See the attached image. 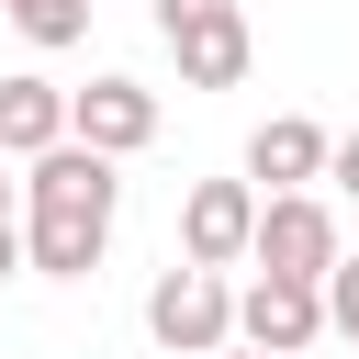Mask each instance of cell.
I'll return each instance as SVG.
<instances>
[{"instance_id": "obj_15", "label": "cell", "mask_w": 359, "mask_h": 359, "mask_svg": "<svg viewBox=\"0 0 359 359\" xmlns=\"http://www.w3.org/2000/svg\"><path fill=\"white\" fill-rule=\"evenodd\" d=\"M0 168H11V146H0ZM0 213H11V180H0Z\"/></svg>"}, {"instance_id": "obj_7", "label": "cell", "mask_w": 359, "mask_h": 359, "mask_svg": "<svg viewBox=\"0 0 359 359\" xmlns=\"http://www.w3.org/2000/svg\"><path fill=\"white\" fill-rule=\"evenodd\" d=\"M168 56H180V90H236L247 79V11H191V22H168Z\"/></svg>"}, {"instance_id": "obj_4", "label": "cell", "mask_w": 359, "mask_h": 359, "mask_svg": "<svg viewBox=\"0 0 359 359\" xmlns=\"http://www.w3.org/2000/svg\"><path fill=\"white\" fill-rule=\"evenodd\" d=\"M236 337L269 348V359H303V348L325 337V280H280V269H258V280L236 292Z\"/></svg>"}, {"instance_id": "obj_2", "label": "cell", "mask_w": 359, "mask_h": 359, "mask_svg": "<svg viewBox=\"0 0 359 359\" xmlns=\"http://www.w3.org/2000/svg\"><path fill=\"white\" fill-rule=\"evenodd\" d=\"M146 337L168 348V359H213L224 337H236V292H224V269H202V258H180L157 292H146Z\"/></svg>"}, {"instance_id": "obj_16", "label": "cell", "mask_w": 359, "mask_h": 359, "mask_svg": "<svg viewBox=\"0 0 359 359\" xmlns=\"http://www.w3.org/2000/svg\"><path fill=\"white\" fill-rule=\"evenodd\" d=\"M213 359H269V348H213Z\"/></svg>"}, {"instance_id": "obj_3", "label": "cell", "mask_w": 359, "mask_h": 359, "mask_svg": "<svg viewBox=\"0 0 359 359\" xmlns=\"http://www.w3.org/2000/svg\"><path fill=\"white\" fill-rule=\"evenodd\" d=\"M258 269H280V280H325L348 247H337V213L314 202V191H258V247H247Z\"/></svg>"}, {"instance_id": "obj_1", "label": "cell", "mask_w": 359, "mask_h": 359, "mask_svg": "<svg viewBox=\"0 0 359 359\" xmlns=\"http://www.w3.org/2000/svg\"><path fill=\"white\" fill-rule=\"evenodd\" d=\"M112 202H123L112 157L79 146V135H56L45 157H22V258L45 280H90L101 247H112Z\"/></svg>"}, {"instance_id": "obj_13", "label": "cell", "mask_w": 359, "mask_h": 359, "mask_svg": "<svg viewBox=\"0 0 359 359\" xmlns=\"http://www.w3.org/2000/svg\"><path fill=\"white\" fill-rule=\"evenodd\" d=\"M325 168H337V180L359 191V135H337V157H325Z\"/></svg>"}, {"instance_id": "obj_8", "label": "cell", "mask_w": 359, "mask_h": 359, "mask_svg": "<svg viewBox=\"0 0 359 359\" xmlns=\"http://www.w3.org/2000/svg\"><path fill=\"white\" fill-rule=\"evenodd\" d=\"M325 157H337V146H325L303 112H269V123L247 135V180H258V191H303V180H325Z\"/></svg>"}, {"instance_id": "obj_6", "label": "cell", "mask_w": 359, "mask_h": 359, "mask_svg": "<svg viewBox=\"0 0 359 359\" xmlns=\"http://www.w3.org/2000/svg\"><path fill=\"white\" fill-rule=\"evenodd\" d=\"M67 135L101 146V157H135V146H157V90L146 79H90V90H67Z\"/></svg>"}, {"instance_id": "obj_14", "label": "cell", "mask_w": 359, "mask_h": 359, "mask_svg": "<svg viewBox=\"0 0 359 359\" xmlns=\"http://www.w3.org/2000/svg\"><path fill=\"white\" fill-rule=\"evenodd\" d=\"M11 269H22V224L0 213V280H11Z\"/></svg>"}, {"instance_id": "obj_12", "label": "cell", "mask_w": 359, "mask_h": 359, "mask_svg": "<svg viewBox=\"0 0 359 359\" xmlns=\"http://www.w3.org/2000/svg\"><path fill=\"white\" fill-rule=\"evenodd\" d=\"M191 11H236V0H157V34H168V22H191Z\"/></svg>"}, {"instance_id": "obj_9", "label": "cell", "mask_w": 359, "mask_h": 359, "mask_svg": "<svg viewBox=\"0 0 359 359\" xmlns=\"http://www.w3.org/2000/svg\"><path fill=\"white\" fill-rule=\"evenodd\" d=\"M56 135H67V90H56V79H34V67H22V79H0V146H11V157H45Z\"/></svg>"}, {"instance_id": "obj_5", "label": "cell", "mask_w": 359, "mask_h": 359, "mask_svg": "<svg viewBox=\"0 0 359 359\" xmlns=\"http://www.w3.org/2000/svg\"><path fill=\"white\" fill-rule=\"evenodd\" d=\"M247 247H258V180H202V191L180 202V258L236 269Z\"/></svg>"}, {"instance_id": "obj_10", "label": "cell", "mask_w": 359, "mask_h": 359, "mask_svg": "<svg viewBox=\"0 0 359 359\" xmlns=\"http://www.w3.org/2000/svg\"><path fill=\"white\" fill-rule=\"evenodd\" d=\"M11 22H22V45H79L90 34V0H0Z\"/></svg>"}, {"instance_id": "obj_11", "label": "cell", "mask_w": 359, "mask_h": 359, "mask_svg": "<svg viewBox=\"0 0 359 359\" xmlns=\"http://www.w3.org/2000/svg\"><path fill=\"white\" fill-rule=\"evenodd\" d=\"M325 325L359 348V258H337V269H325Z\"/></svg>"}]
</instances>
